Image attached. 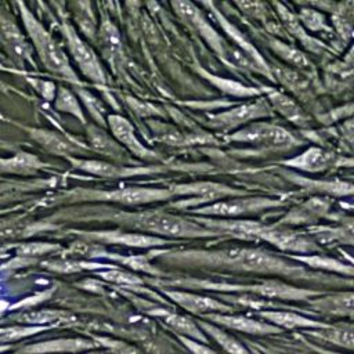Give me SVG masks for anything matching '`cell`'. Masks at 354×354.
<instances>
[{
	"label": "cell",
	"instance_id": "obj_1",
	"mask_svg": "<svg viewBox=\"0 0 354 354\" xmlns=\"http://www.w3.org/2000/svg\"><path fill=\"white\" fill-rule=\"evenodd\" d=\"M177 259L194 264L212 266L234 271L256 272L263 275H283L297 279L314 278V275L307 272L304 268L293 266L271 252L256 248L234 246L214 252H184L177 256Z\"/></svg>",
	"mask_w": 354,
	"mask_h": 354
},
{
	"label": "cell",
	"instance_id": "obj_24",
	"mask_svg": "<svg viewBox=\"0 0 354 354\" xmlns=\"http://www.w3.org/2000/svg\"><path fill=\"white\" fill-rule=\"evenodd\" d=\"M90 140H91V144L98 151H101V152H104V153H106L109 156H113L116 159L123 158V149L116 142H113L106 134H104L102 131H98L97 129L91 130Z\"/></svg>",
	"mask_w": 354,
	"mask_h": 354
},
{
	"label": "cell",
	"instance_id": "obj_19",
	"mask_svg": "<svg viewBox=\"0 0 354 354\" xmlns=\"http://www.w3.org/2000/svg\"><path fill=\"white\" fill-rule=\"evenodd\" d=\"M72 163L82 169L86 170L91 174H98V176H106V177H122V176H130L136 173H148L152 171L151 169H129V167H122V166H113L105 162L100 160H80V159H71Z\"/></svg>",
	"mask_w": 354,
	"mask_h": 354
},
{
	"label": "cell",
	"instance_id": "obj_15",
	"mask_svg": "<svg viewBox=\"0 0 354 354\" xmlns=\"http://www.w3.org/2000/svg\"><path fill=\"white\" fill-rule=\"evenodd\" d=\"M335 162H336V156L333 153H330L326 149L313 147L304 151L303 153H300L299 156L285 160L283 163L292 167H297L300 170L315 173V171L326 170Z\"/></svg>",
	"mask_w": 354,
	"mask_h": 354
},
{
	"label": "cell",
	"instance_id": "obj_20",
	"mask_svg": "<svg viewBox=\"0 0 354 354\" xmlns=\"http://www.w3.org/2000/svg\"><path fill=\"white\" fill-rule=\"evenodd\" d=\"M268 98H270V102L272 104V106L288 120H290L292 123H295L297 126H307L308 119H307L306 113L292 98H289L288 95H285L279 91H270Z\"/></svg>",
	"mask_w": 354,
	"mask_h": 354
},
{
	"label": "cell",
	"instance_id": "obj_3",
	"mask_svg": "<svg viewBox=\"0 0 354 354\" xmlns=\"http://www.w3.org/2000/svg\"><path fill=\"white\" fill-rule=\"evenodd\" d=\"M124 221L141 231L170 238H203L218 235L198 221L194 223L191 220H185L165 212H144L129 214Z\"/></svg>",
	"mask_w": 354,
	"mask_h": 354
},
{
	"label": "cell",
	"instance_id": "obj_12",
	"mask_svg": "<svg viewBox=\"0 0 354 354\" xmlns=\"http://www.w3.org/2000/svg\"><path fill=\"white\" fill-rule=\"evenodd\" d=\"M301 335L310 336V339L319 343L354 351V324H329L322 329L301 330Z\"/></svg>",
	"mask_w": 354,
	"mask_h": 354
},
{
	"label": "cell",
	"instance_id": "obj_5",
	"mask_svg": "<svg viewBox=\"0 0 354 354\" xmlns=\"http://www.w3.org/2000/svg\"><path fill=\"white\" fill-rule=\"evenodd\" d=\"M281 202L270 198H227L216 201L210 205H203L195 209L196 213L212 217H236L248 213H254L268 207L279 206Z\"/></svg>",
	"mask_w": 354,
	"mask_h": 354
},
{
	"label": "cell",
	"instance_id": "obj_16",
	"mask_svg": "<svg viewBox=\"0 0 354 354\" xmlns=\"http://www.w3.org/2000/svg\"><path fill=\"white\" fill-rule=\"evenodd\" d=\"M109 126L115 134V137L123 142L134 155L144 158V159H156L155 153L151 152L148 148H145L136 137L134 130L131 124L120 116H111L109 118Z\"/></svg>",
	"mask_w": 354,
	"mask_h": 354
},
{
	"label": "cell",
	"instance_id": "obj_28",
	"mask_svg": "<svg viewBox=\"0 0 354 354\" xmlns=\"http://www.w3.org/2000/svg\"><path fill=\"white\" fill-rule=\"evenodd\" d=\"M87 343H83V342H73V340H69V342H57V343H44V344H40V346H35V351L37 350H75L80 346H86Z\"/></svg>",
	"mask_w": 354,
	"mask_h": 354
},
{
	"label": "cell",
	"instance_id": "obj_14",
	"mask_svg": "<svg viewBox=\"0 0 354 354\" xmlns=\"http://www.w3.org/2000/svg\"><path fill=\"white\" fill-rule=\"evenodd\" d=\"M158 317L163 319V322L176 333L180 336H185L188 339L209 344L207 336L202 332V329L198 326L196 321L188 315H183L178 313H171L169 310H158L155 311Z\"/></svg>",
	"mask_w": 354,
	"mask_h": 354
},
{
	"label": "cell",
	"instance_id": "obj_13",
	"mask_svg": "<svg viewBox=\"0 0 354 354\" xmlns=\"http://www.w3.org/2000/svg\"><path fill=\"white\" fill-rule=\"evenodd\" d=\"M105 199L122 202L126 205H140V203H148V202H156V201H166L173 196L171 189L166 188H137V187H129V188H120L112 192H102L101 195Z\"/></svg>",
	"mask_w": 354,
	"mask_h": 354
},
{
	"label": "cell",
	"instance_id": "obj_18",
	"mask_svg": "<svg viewBox=\"0 0 354 354\" xmlns=\"http://www.w3.org/2000/svg\"><path fill=\"white\" fill-rule=\"evenodd\" d=\"M68 36V41H69V47L72 54L75 55L76 61L80 64V68L91 77L95 80H102V71L94 57V54L91 53V50L83 43L80 41L79 37H76L75 33H66Z\"/></svg>",
	"mask_w": 354,
	"mask_h": 354
},
{
	"label": "cell",
	"instance_id": "obj_31",
	"mask_svg": "<svg viewBox=\"0 0 354 354\" xmlns=\"http://www.w3.org/2000/svg\"><path fill=\"white\" fill-rule=\"evenodd\" d=\"M346 61L347 64L354 69V47L347 53V57H346Z\"/></svg>",
	"mask_w": 354,
	"mask_h": 354
},
{
	"label": "cell",
	"instance_id": "obj_7",
	"mask_svg": "<svg viewBox=\"0 0 354 354\" xmlns=\"http://www.w3.org/2000/svg\"><path fill=\"white\" fill-rule=\"evenodd\" d=\"M165 293L178 307L198 317H203L207 314H227V313H234L235 310L232 306H228L227 303L216 297H210L205 295H198V293L180 290V289L165 290Z\"/></svg>",
	"mask_w": 354,
	"mask_h": 354
},
{
	"label": "cell",
	"instance_id": "obj_11",
	"mask_svg": "<svg viewBox=\"0 0 354 354\" xmlns=\"http://www.w3.org/2000/svg\"><path fill=\"white\" fill-rule=\"evenodd\" d=\"M256 315L260 317V319L279 328V329H301V330H308V329H322L326 328L329 324L324 321H318L306 315H301L296 311L290 310H260L254 313Z\"/></svg>",
	"mask_w": 354,
	"mask_h": 354
},
{
	"label": "cell",
	"instance_id": "obj_29",
	"mask_svg": "<svg viewBox=\"0 0 354 354\" xmlns=\"http://www.w3.org/2000/svg\"><path fill=\"white\" fill-rule=\"evenodd\" d=\"M303 342L306 343V346H307V347L313 348V350H314V351H317L318 354H350V353H342V351H337V350H330V348H324V347L315 346L314 343H310V342H307L306 339H304Z\"/></svg>",
	"mask_w": 354,
	"mask_h": 354
},
{
	"label": "cell",
	"instance_id": "obj_9",
	"mask_svg": "<svg viewBox=\"0 0 354 354\" xmlns=\"http://www.w3.org/2000/svg\"><path fill=\"white\" fill-rule=\"evenodd\" d=\"M308 307L322 315L348 318L354 321V292H335L319 295L307 301Z\"/></svg>",
	"mask_w": 354,
	"mask_h": 354
},
{
	"label": "cell",
	"instance_id": "obj_22",
	"mask_svg": "<svg viewBox=\"0 0 354 354\" xmlns=\"http://www.w3.org/2000/svg\"><path fill=\"white\" fill-rule=\"evenodd\" d=\"M329 201L326 199H311L307 203L299 206L297 209H295L293 212H290L285 220V223H292V224H297V223H307V220L310 218H317L318 216H321V213L326 212L329 209Z\"/></svg>",
	"mask_w": 354,
	"mask_h": 354
},
{
	"label": "cell",
	"instance_id": "obj_6",
	"mask_svg": "<svg viewBox=\"0 0 354 354\" xmlns=\"http://www.w3.org/2000/svg\"><path fill=\"white\" fill-rule=\"evenodd\" d=\"M25 21H26L25 22L26 28L30 32V36L35 41V46L43 62L47 65V68L57 73H64L65 76H73L64 53L54 43V40L47 35V32L43 30L39 22H36L35 19H30L29 17Z\"/></svg>",
	"mask_w": 354,
	"mask_h": 354
},
{
	"label": "cell",
	"instance_id": "obj_25",
	"mask_svg": "<svg viewBox=\"0 0 354 354\" xmlns=\"http://www.w3.org/2000/svg\"><path fill=\"white\" fill-rule=\"evenodd\" d=\"M270 46L274 48V51L277 54H279L282 58H285L288 62L296 65V66H306L307 65V59L306 57L297 51L296 48L285 44V43H281V41H270Z\"/></svg>",
	"mask_w": 354,
	"mask_h": 354
},
{
	"label": "cell",
	"instance_id": "obj_2",
	"mask_svg": "<svg viewBox=\"0 0 354 354\" xmlns=\"http://www.w3.org/2000/svg\"><path fill=\"white\" fill-rule=\"evenodd\" d=\"M170 285L177 288H187V289H205V290H216V292H227V293H245L253 295L266 300H292V301H308L314 299L322 292L313 290L308 288H297L293 285H288L281 281H261L259 283H249V285H234V283H220V282H210V281H201V279H178L170 282Z\"/></svg>",
	"mask_w": 354,
	"mask_h": 354
},
{
	"label": "cell",
	"instance_id": "obj_26",
	"mask_svg": "<svg viewBox=\"0 0 354 354\" xmlns=\"http://www.w3.org/2000/svg\"><path fill=\"white\" fill-rule=\"evenodd\" d=\"M300 21L301 25L308 26L311 30H329V26L325 22V18L314 10L304 8L300 12Z\"/></svg>",
	"mask_w": 354,
	"mask_h": 354
},
{
	"label": "cell",
	"instance_id": "obj_4",
	"mask_svg": "<svg viewBox=\"0 0 354 354\" xmlns=\"http://www.w3.org/2000/svg\"><path fill=\"white\" fill-rule=\"evenodd\" d=\"M230 140L266 148H290L293 145H299V141L288 130L266 122H253L234 133Z\"/></svg>",
	"mask_w": 354,
	"mask_h": 354
},
{
	"label": "cell",
	"instance_id": "obj_23",
	"mask_svg": "<svg viewBox=\"0 0 354 354\" xmlns=\"http://www.w3.org/2000/svg\"><path fill=\"white\" fill-rule=\"evenodd\" d=\"M43 165L29 153H18L12 158V160H0V169L7 171H26L35 170L36 167H41Z\"/></svg>",
	"mask_w": 354,
	"mask_h": 354
},
{
	"label": "cell",
	"instance_id": "obj_10",
	"mask_svg": "<svg viewBox=\"0 0 354 354\" xmlns=\"http://www.w3.org/2000/svg\"><path fill=\"white\" fill-rule=\"evenodd\" d=\"M271 115V108L267 105L266 100H257L250 104H242L227 112H220L210 118L213 126L220 129H232L239 124L248 123L257 118H264Z\"/></svg>",
	"mask_w": 354,
	"mask_h": 354
},
{
	"label": "cell",
	"instance_id": "obj_8",
	"mask_svg": "<svg viewBox=\"0 0 354 354\" xmlns=\"http://www.w3.org/2000/svg\"><path fill=\"white\" fill-rule=\"evenodd\" d=\"M201 319L214 324L223 329H232V330L242 332L246 335H253V336H267V335H277L282 332V329L263 319H256L243 314H232V313L207 314L201 317Z\"/></svg>",
	"mask_w": 354,
	"mask_h": 354
},
{
	"label": "cell",
	"instance_id": "obj_32",
	"mask_svg": "<svg viewBox=\"0 0 354 354\" xmlns=\"http://www.w3.org/2000/svg\"><path fill=\"white\" fill-rule=\"evenodd\" d=\"M0 350H3V348H1V347H0Z\"/></svg>",
	"mask_w": 354,
	"mask_h": 354
},
{
	"label": "cell",
	"instance_id": "obj_27",
	"mask_svg": "<svg viewBox=\"0 0 354 354\" xmlns=\"http://www.w3.org/2000/svg\"><path fill=\"white\" fill-rule=\"evenodd\" d=\"M177 339L180 340V343L191 353V354H218L214 348H212L209 344H205V343H201V342H196V340H192V339H188L185 336H180V335H176Z\"/></svg>",
	"mask_w": 354,
	"mask_h": 354
},
{
	"label": "cell",
	"instance_id": "obj_21",
	"mask_svg": "<svg viewBox=\"0 0 354 354\" xmlns=\"http://www.w3.org/2000/svg\"><path fill=\"white\" fill-rule=\"evenodd\" d=\"M274 6L277 7V11H278L279 18H281L282 24L285 25V28H286L292 35H295V36L303 43V46H306L308 50H313V51H319V50L322 48V44L318 43L317 40L311 39V37L306 33L304 28L301 26V22H300L285 6L278 4V3H275Z\"/></svg>",
	"mask_w": 354,
	"mask_h": 354
},
{
	"label": "cell",
	"instance_id": "obj_17",
	"mask_svg": "<svg viewBox=\"0 0 354 354\" xmlns=\"http://www.w3.org/2000/svg\"><path fill=\"white\" fill-rule=\"evenodd\" d=\"M198 326L202 329V332L212 337L213 342L221 347L227 354H252L249 351V348L246 347V344H243L239 339H236L235 336H232L231 333H228L225 329L214 325V324H210L205 319H201V318H196L195 319Z\"/></svg>",
	"mask_w": 354,
	"mask_h": 354
},
{
	"label": "cell",
	"instance_id": "obj_30",
	"mask_svg": "<svg viewBox=\"0 0 354 354\" xmlns=\"http://www.w3.org/2000/svg\"><path fill=\"white\" fill-rule=\"evenodd\" d=\"M246 347L249 348V351H250L252 354H270V353H268L267 350H264L261 346H259V344H256V343H252V342H249Z\"/></svg>",
	"mask_w": 354,
	"mask_h": 354
}]
</instances>
